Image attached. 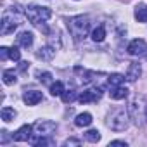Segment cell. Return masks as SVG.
Returning a JSON list of instances; mask_svg holds the SVG:
<instances>
[{"label": "cell", "mask_w": 147, "mask_h": 147, "mask_svg": "<svg viewBox=\"0 0 147 147\" xmlns=\"http://www.w3.org/2000/svg\"><path fill=\"white\" fill-rule=\"evenodd\" d=\"M111 99L114 100H121V99H126L128 97V88L126 87H111V92H109Z\"/></svg>", "instance_id": "14"}, {"label": "cell", "mask_w": 147, "mask_h": 147, "mask_svg": "<svg viewBox=\"0 0 147 147\" xmlns=\"http://www.w3.org/2000/svg\"><path fill=\"white\" fill-rule=\"evenodd\" d=\"M126 50H128L130 55H144L145 50H147V43H145V40H142V38H135V40H131V42L128 43Z\"/></svg>", "instance_id": "8"}, {"label": "cell", "mask_w": 147, "mask_h": 147, "mask_svg": "<svg viewBox=\"0 0 147 147\" xmlns=\"http://www.w3.org/2000/svg\"><path fill=\"white\" fill-rule=\"evenodd\" d=\"M69 145H82V140H78V138H67V140H64V147H69Z\"/></svg>", "instance_id": "27"}, {"label": "cell", "mask_w": 147, "mask_h": 147, "mask_svg": "<svg viewBox=\"0 0 147 147\" xmlns=\"http://www.w3.org/2000/svg\"><path fill=\"white\" fill-rule=\"evenodd\" d=\"M126 109H128L130 119H133V123L137 126L147 125V99L144 95H135L130 100Z\"/></svg>", "instance_id": "1"}, {"label": "cell", "mask_w": 147, "mask_h": 147, "mask_svg": "<svg viewBox=\"0 0 147 147\" xmlns=\"http://www.w3.org/2000/svg\"><path fill=\"white\" fill-rule=\"evenodd\" d=\"M2 78H4V83L5 85H14L18 82V76H16V71L14 69H5L4 75H2Z\"/></svg>", "instance_id": "17"}, {"label": "cell", "mask_w": 147, "mask_h": 147, "mask_svg": "<svg viewBox=\"0 0 147 147\" xmlns=\"http://www.w3.org/2000/svg\"><path fill=\"white\" fill-rule=\"evenodd\" d=\"M61 99H62L64 104H71L73 100L78 99V97H76V92H75V90H64L62 95H61Z\"/></svg>", "instance_id": "22"}, {"label": "cell", "mask_w": 147, "mask_h": 147, "mask_svg": "<svg viewBox=\"0 0 147 147\" xmlns=\"http://www.w3.org/2000/svg\"><path fill=\"white\" fill-rule=\"evenodd\" d=\"M31 144H33L35 147H40V145H50L52 142H50V140H47V138H45V135H38V138H33V140H31Z\"/></svg>", "instance_id": "24"}, {"label": "cell", "mask_w": 147, "mask_h": 147, "mask_svg": "<svg viewBox=\"0 0 147 147\" xmlns=\"http://www.w3.org/2000/svg\"><path fill=\"white\" fill-rule=\"evenodd\" d=\"M18 45L23 47V49H30L33 45V33L30 31H21L18 35Z\"/></svg>", "instance_id": "13"}, {"label": "cell", "mask_w": 147, "mask_h": 147, "mask_svg": "<svg viewBox=\"0 0 147 147\" xmlns=\"http://www.w3.org/2000/svg\"><path fill=\"white\" fill-rule=\"evenodd\" d=\"M62 92H64V85H62V82H52V83H50V94H52L54 97L62 95Z\"/></svg>", "instance_id": "20"}, {"label": "cell", "mask_w": 147, "mask_h": 147, "mask_svg": "<svg viewBox=\"0 0 147 147\" xmlns=\"http://www.w3.org/2000/svg\"><path fill=\"white\" fill-rule=\"evenodd\" d=\"M7 138H9L7 131H5V130H2V144H5V142H7Z\"/></svg>", "instance_id": "30"}, {"label": "cell", "mask_w": 147, "mask_h": 147, "mask_svg": "<svg viewBox=\"0 0 147 147\" xmlns=\"http://www.w3.org/2000/svg\"><path fill=\"white\" fill-rule=\"evenodd\" d=\"M92 40L94 42H102L104 38H106V30H104V26H97V28H94V31H92Z\"/></svg>", "instance_id": "19"}, {"label": "cell", "mask_w": 147, "mask_h": 147, "mask_svg": "<svg viewBox=\"0 0 147 147\" xmlns=\"http://www.w3.org/2000/svg\"><path fill=\"white\" fill-rule=\"evenodd\" d=\"M55 55V49L50 47V45H45V47H40L36 50V57L42 59V61H52Z\"/></svg>", "instance_id": "11"}, {"label": "cell", "mask_w": 147, "mask_h": 147, "mask_svg": "<svg viewBox=\"0 0 147 147\" xmlns=\"http://www.w3.org/2000/svg\"><path fill=\"white\" fill-rule=\"evenodd\" d=\"M85 140L87 142H92V144H97L100 140V131L99 130H88L85 133Z\"/></svg>", "instance_id": "21"}, {"label": "cell", "mask_w": 147, "mask_h": 147, "mask_svg": "<svg viewBox=\"0 0 147 147\" xmlns=\"http://www.w3.org/2000/svg\"><path fill=\"white\" fill-rule=\"evenodd\" d=\"M102 97V88H88V90H83L80 95H78V100L82 104H88V102H97L100 100Z\"/></svg>", "instance_id": "6"}, {"label": "cell", "mask_w": 147, "mask_h": 147, "mask_svg": "<svg viewBox=\"0 0 147 147\" xmlns=\"http://www.w3.org/2000/svg\"><path fill=\"white\" fill-rule=\"evenodd\" d=\"M9 59H12V61H19V59H21V52H19L18 47L9 49Z\"/></svg>", "instance_id": "26"}, {"label": "cell", "mask_w": 147, "mask_h": 147, "mask_svg": "<svg viewBox=\"0 0 147 147\" xmlns=\"http://www.w3.org/2000/svg\"><path fill=\"white\" fill-rule=\"evenodd\" d=\"M24 12H26L28 21L33 23V24L38 26V28H42V24L52 16L50 9H49V7H42V5H28Z\"/></svg>", "instance_id": "5"}, {"label": "cell", "mask_w": 147, "mask_h": 147, "mask_svg": "<svg viewBox=\"0 0 147 147\" xmlns=\"http://www.w3.org/2000/svg\"><path fill=\"white\" fill-rule=\"evenodd\" d=\"M140 75H142L140 64L131 62V64L128 66V71H126V80H128V82H137V78H140Z\"/></svg>", "instance_id": "12"}, {"label": "cell", "mask_w": 147, "mask_h": 147, "mask_svg": "<svg viewBox=\"0 0 147 147\" xmlns=\"http://www.w3.org/2000/svg\"><path fill=\"white\" fill-rule=\"evenodd\" d=\"M67 30L75 42H82L90 30V18L88 16H75L67 19Z\"/></svg>", "instance_id": "3"}, {"label": "cell", "mask_w": 147, "mask_h": 147, "mask_svg": "<svg viewBox=\"0 0 147 147\" xmlns=\"http://www.w3.org/2000/svg\"><path fill=\"white\" fill-rule=\"evenodd\" d=\"M90 123H92V114H90V113H82V114H78L76 119H75V125L80 126V128L88 126Z\"/></svg>", "instance_id": "16"}, {"label": "cell", "mask_w": 147, "mask_h": 147, "mask_svg": "<svg viewBox=\"0 0 147 147\" xmlns=\"http://www.w3.org/2000/svg\"><path fill=\"white\" fill-rule=\"evenodd\" d=\"M14 118H16V111H14L12 107H4V109H2V119H4L5 123L12 121Z\"/></svg>", "instance_id": "23"}, {"label": "cell", "mask_w": 147, "mask_h": 147, "mask_svg": "<svg viewBox=\"0 0 147 147\" xmlns=\"http://www.w3.org/2000/svg\"><path fill=\"white\" fill-rule=\"evenodd\" d=\"M33 128H35V131L38 135H50V133H54L57 130V125L54 121H50V119H40V121H36L33 125Z\"/></svg>", "instance_id": "7"}, {"label": "cell", "mask_w": 147, "mask_h": 147, "mask_svg": "<svg viewBox=\"0 0 147 147\" xmlns=\"http://www.w3.org/2000/svg\"><path fill=\"white\" fill-rule=\"evenodd\" d=\"M135 19L138 23H147V5L145 4H138L135 7V12H133Z\"/></svg>", "instance_id": "15"}, {"label": "cell", "mask_w": 147, "mask_h": 147, "mask_svg": "<svg viewBox=\"0 0 147 147\" xmlns=\"http://www.w3.org/2000/svg\"><path fill=\"white\" fill-rule=\"evenodd\" d=\"M123 82H125V76L119 75V73H113V75L107 76V83H109V87H119Z\"/></svg>", "instance_id": "18"}, {"label": "cell", "mask_w": 147, "mask_h": 147, "mask_svg": "<svg viewBox=\"0 0 147 147\" xmlns=\"http://www.w3.org/2000/svg\"><path fill=\"white\" fill-rule=\"evenodd\" d=\"M130 114H128V109L125 107H113L109 113H107V118H106V125L114 130V131H123L128 128L130 125Z\"/></svg>", "instance_id": "2"}, {"label": "cell", "mask_w": 147, "mask_h": 147, "mask_svg": "<svg viewBox=\"0 0 147 147\" xmlns=\"http://www.w3.org/2000/svg\"><path fill=\"white\" fill-rule=\"evenodd\" d=\"M33 130H35V128H33L31 125H23V126L14 133L12 138H14L16 142H26V140L31 138V131H33Z\"/></svg>", "instance_id": "10"}, {"label": "cell", "mask_w": 147, "mask_h": 147, "mask_svg": "<svg viewBox=\"0 0 147 147\" xmlns=\"http://www.w3.org/2000/svg\"><path fill=\"white\" fill-rule=\"evenodd\" d=\"M19 24H21L19 11H16V7H11V9L5 11L4 16H2V23H0V33H2V35H11Z\"/></svg>", "instance_id": "4"}, {"label": "cell", "mask_w": 147, "mask_h": 147, "mask_svg": "<svg viewBox=\"0 0 147 147\" xmlns=\"http://www.w3.org/2000/svg\"><path fill=\"white\" fill-rule=\"evenodd\" d=\"M28 69V62H21L19 64V71H26Z\"/></svg>", "instance_id": "31"}, {"label": "cell", "mask_w": 147, "mask_h": 147, "mask_svg": "<svg viewBox=\"0 0 147 147\" xmlns=\"http://www.w3.org/2000/svg\"><path fill=\"white\" fill-rule=\"evenodd\" d=\"M114 145H121V147H126V142H125V140H113V142H109V147H114Z\"/></svg>", "instance_id": "29"}, {"label": "cell", "mask_w": 147, "mask_h": 147, "mask_svg": "<svg viewBox=\"0 0 147 147\" xmlns=\"http://www.w3.org/2000/svg\"><path fill=\"white\" fill-rule=\"evenodd\" d=\"M38 76H40V82L42 83H52V73H49V71H45V73H38Z\"/></svg>", "instance_id": "25"}, {"label": "cell", "mask_w": 147, "mask_h": 147, "mask_svg": "<svg viewBox=\"0 0 147 147\" xmlns=\"http://www.w3.org/2000/svg\"><path fill=\"white\" fill-rule=\"evenodd\" d=\"M7 57H9V49L7 47H0V59L5 61Z\"/></svg>", "instance_id": "28"}, {"label": "cell", "mask_w": 147, "mask_h": 147, "mask_svg": "<svg viewBox=\"0 0 147 147\" xmlns=\"http://www.w3.org/2000/svg\"><path fill=\"white\" fill-rule=\"evenodd\" d=\"M23 100H24L26 106H36L38 102L43 100V95L38 90H28V92L23 94Z\"/></svg>", "instance_id": "9"}]
</instances>
